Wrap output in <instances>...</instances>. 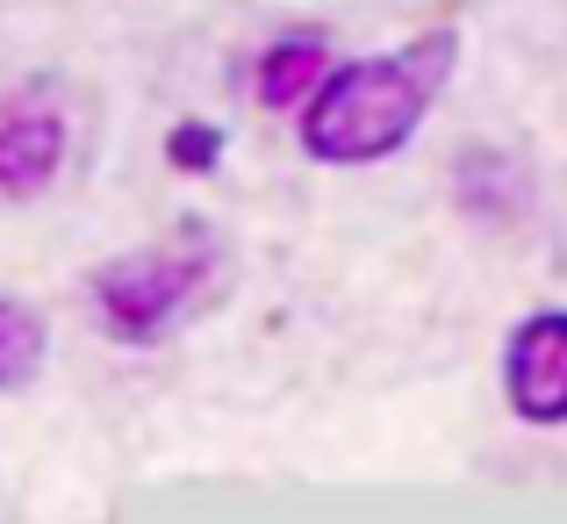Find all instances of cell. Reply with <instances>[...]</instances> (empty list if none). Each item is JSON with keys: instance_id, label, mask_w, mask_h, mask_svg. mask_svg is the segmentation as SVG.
Segmentation results:
<instances>
[{"instance_id": "7a4b0ae2", "label": "cell", "mask_w": 567, "mask_h": 524, "mask_svg": "<svg viewBox=\"0 0 567 524\" xmlns=\"http://www.w3.org/2000/svg\"><path fill=\"white\" fill-rule=\"evenodd\" d=\"M216 245L202 230H181L166 245H144V251H123L94 274V309H101V331L115 346H158L187 323V309L208 295L216 280Z\"/></svg>"}, {"instance_id": "6da1fadb", "label": "cell", "mask_w": 567, "mask_h": 524, "mask_svg": "<svg viewBox=\"0 0 567 524\" xmlns=\"http://www.w3.org/2000/svg\"><path fill=\"white\" fill-rule=\"evenodd\" d=\"M460 72V37L453 29H424L402 51L346 58L317 80V94L295 109V137L317 166H381V158L410 152L424 115Z\"/></svg>"}, {"instance_id": "3957f363", "label": "cell", "mask_w": 567, "mask_h": 524, "mask_svg": "<svg viewBox=\"0 0 567 524\" xmlns=\"http://www.w3.org/2000/svg\"><path fill=\"white\" fill-rule=\"evenodd\" d=\"M72 115L51 86H8L0 94V208H29L65 179Z\"/></svg>"}, {"instance_id": "ba28073f", "label": "cell", "mask_w": 567, "mask_h": 524, "mask_svg": "<svg viewBox=\"0 0 567 524\" xmlns=\"http://www.w3.org/2000/svg\"><path fill=\"white\" fill-rule=\"evenodd\" d=\"M166 166L187 173V179H208L223 166V130L208 123V115H181V123L166 130Z\"/></svg>"}, {"instance_id": "8992f818", "label": "cell", "mask_w": 567, "mask_h": 524, "mask_svg": "<svg viewBox=\"0 0 567 524\" xmlns=\"http://www.w3.org/2000/svg\"><path fill=\"white\" fill-rule=\"evenodd\" d=\"M453 187H460V208H467L474 223H517V216H525V202H532L525 173H517L496 144H467V152H460Z\"/></svg>"}, {"instance_id": "52a82bcc", "label": "cell", "mask_w": 567, "mask_h": 524, "mask_svg": "<svg viewBox=\"0 0 567 524\" xmlns=\"http://www.w3.org/2000/svg\"><path fill=\"white\" fill-rule=\"evenodd\" d=\"M43 359H51V331H43V317L22 302V295H0V395L29 388L43 373Z\"/></svg>"}, {"instance_id": "277c9868", "label": "cell", "mask_w": 567, "mask_h": 524, "mask_svg": "<svg viewBox=\"0 0 567 524\" xmlns=\"http://www.w3.org/2000/svg\"><path fill=\"white\" fill-rule=\"evenodd\" d=\"M503 402L517 424L560 431L567 424V309H532L503 338Z\"/></svg>"}, {"instance_id": "5b68a950", "label": "cell", "mask_w": 567, "mask_h": 524, "mask_svg": "<svg viewBox=\"0 0 567 524\" xmlns=\"http://www.w3.org/2000/svg\"><path fill=\"white\" fill-rule=\"evenodd\" d=\"M323 72H331L323 29H288V37L259 43V58H251V101L259 109H302Z\"/></svg>"}]
</instances>
